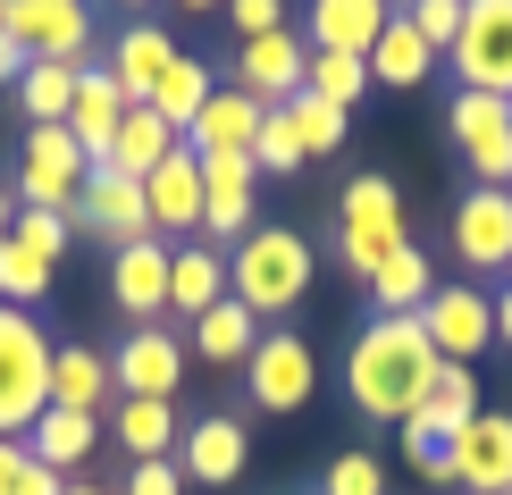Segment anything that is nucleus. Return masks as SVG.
I'll return each instance as SVG.
<instances>
[{"instance_id":"nucleus-36","label":"nucleus","mask_w":512,"mask_h":495,"mask_svg":"<svg viewBox=\"0 0 512 495\" xmlns=\"http://www.w3.org/2000/svg\"><path fill=\"white\" fill-rule=\"evenodd\" d=\"M277 110H286L294 143H303V160H319V152H336V143H345V110H328L319 93H294V101H277Z\"/></svg>"},{"instance_id":"nucleus-33","label":"nucleus","mask_w":512,"mask_h":495,"mask_svg":"<svg viewBox=\"0 0 512 495\" xmlns=\"http://www.w3.org/2000/svg\"><path fill=\"white\" fill-rule=\"evenodd\" d=\"M210 84H219V76H210L202 59H185V51H177V68H168V76L152 84V101H143V110H152L160 126H177V135H185V126L202 118V101H210Z\"/></svg>"},{"instance_id":"nucleus-28","label":"nucleus","mask_w":512,"mask_h":495,"mask_svg":"<svg viewBox=\"0 0 512 495\" xmlns=\"http://www.w3.org/2000/svg\"><path fill=\"white\" fill-rule=\"evenodd\" d=\"M177 143H185L177 126H160V118L135 101V110H126V126L110 135V152H101L93 168H110V177H135V185H143V177H152V168H160L168 152H177Z\"/></svg>"},{"instance_id":"nucleus-39","label":"nucleus","mask_w":512,"mask_h":495,"mask_svg":"<svg viewBox=\"0 0 512 495\" xmlns=\"http://www.w3.org/2000/svg\"><path fill=\"white\" fill-rule=\"evenodd\" d=\"M319 495H387V470H378V454H336L328 462V479H319Z\"/></svg>"},{"instance_id":"nucleus-45","label":"nucleus","mask_w":512,"mask_h":495,"mask_svg":"<svg viewBox=\"0 0 512 495\" xmlns=\"http://www.w3.org/2000/svg\"><path fill=\"white\" fill-rule=\"evenodd\" d=\"M17 68H26V59H17V42L0 34V84H17Z\"/></svg>"},{"instance_id":"nucleus-34","label":"nucleus","mask_w":512,"mask_h":495,"mask_svg":"<svg viewBox=\"0 0 512 495\" xmlns=\"http://www.w3.org/2000/svg\"><path fill=\"white\" fill-rule=\"evenodd\" d=\"M51 269L59 261H42L34 244H17V235H0V303H42V294H51Z\"/></svg>"},{"instance_id":"nucleus-31","label":"nucleus","mask_w":512,"mask_h":495,"mask_svg":"<svg viewBox=\"0 0 512 495\" xmlns=\"http://www.w3.org/2000/svg\"><path fill=\"white\" fill-rule=\"evenodd\" d=\"M437 294V269H429V252L420 244H403L387 269L370 277V303H378V319H420V303Z\"/></svg>"},{"instance_id":"nucleus-52","label":"nucleus","mask_w":512,"mask_h":495,"mask_svg":"<svg viewBox=\"0 0 512 495\" xmlns=\"http://www.w3.org/2000/svg\"><path fill=\"white\" fill-rule=\"evenodd\" d=\"M504 495H512V487H504Z\"/></svg>"},{"instance_id":"nucleus-7","label":"nucleus","mask_w":512,"mask_h":495,"mask_svg":"<svg viewBox=\"0 0 512 495\" xmlns=\"http://www.w3.org/2000/svg\"><path fill=\"white\" fill-rule=\"evenodd\" d=\"M0 34L17 42V59H59V68H84V51H93L84 0H9Z\"/></svg>"},{"instance_id":"nucleus-15","label":"nucleus","mask_w":512,"mask_h":495,"mask_svg":"<svg viewBox=\"0 0 512 495\" xmlns=\"http://www.w3.org/2000/svg\"><path fill=\"white\" fill-rule=\"evenodd\" d=\"M454 252H462V269H512V193L496 185H471L454 202Z\"/></svg>"},{"instance_id":"nucleus-46","label":"nucleus","mask_w":512,"mask_h":495,"mask_svg":"<svg viewBox=\"0 0 512 495\" xmlns=\"http://www.w3.org/2000/svg\"><path fill=\"white\" fill-rule=\"evenodd\" d=\"M9 227H17V193L0 185V235H9Z\"/></svg>"},{"instance_id":"nucleus-49","label":"nucleus","mask_w":512,"mask_h":495,"mask_svg":"<svg viewBox=\"0 0 512 495\" xmlns=\"http://www.w3.org/2000/svg\"><path fill=\"white\" fill-rule=\"evenodd\" d=\"M110 9H152V0H110Z\"/></svg>"},{"instance_id":"nucleus-38","label":"nucleus","mask_w":512,"mask_h":495,"mask_svg":"<svg viewBox=\"0 0 512 495\" xmlns=\"http://www.w3.org/2000/svg\"><path fill=\"white\" fill-rule=\"evenodd\" d=\"M9 235H17V244H34L42 261H59V252L76 244V210H17Z\"/></svg>"},{"instance_id":"nucleus-37","label":"nucleus","mask_w":512,"mask_h":495,"mask_svg":"<svg viewBox=\"0 0 512 495\" xmlns=\"http://www.w3.org/2000/svg\"><path fill=\"white\" fill-rule=\"evenodd\" d=\"M68 479L26 454V437H0V495H59Z\"/></svg>"},{"instance_id":"nucleus-35","label":"nucleus","mask_w":512,"mask_h":495,"mask_svg":"<svg viewBox=\"0 0 512 495\" xmlns=\"http://www.w3.org/2000/svg\"><path fill=\"white\" fill-rule=\"evenodd\" d=\"M303 93H319L328 110H353L361 93H370V59H336V51H311V76Z\"/></svg>"},{"instance_id":"nucleus-51","label":"nucleus","mask_w":512,"mask_h":495,"mask_svg":"<svg viewBox=\"0 0 512 495\" xmlns=\"http://www.w3.org/2000/svg\"><path fill=\"white\" fill-rule=\"evenodd\" d=\"M504 110H512V101H504Z\"/></svg>"},{"instance_id":"nucleus-5","label":"nucleus","mask_w":512,"mask_h":495,"mask_svg":"<svg viewBox=\"0 0 512 495\" xmlns=\"http://www.w3.org/2000/svg\"><path fill=\"white\" fill-rule=\"evenodd\" d=\"M84 177H93V160H84V143L68 126H26L17 135V210H76Z\"/></svg>"},{"instance_id":"nucleus-9","label":"nucleus","mask_w":512,"mask_h":495,"mask_svg":"<svg viewBox=\"0 0 512 495\" xmlns=\"http://www.w3.org/2000/svg\"><path fill=\"white\" fill-rule=\"evenodd\" d=\"M445 126H454V143H462V160H471V177L496 185V193H512V110H504V101H496V93H454Z\"/></svg>"},{"instance_id":"nucleus-29","label":"nucleus","mask_w":512,"mask_h":495,"mask_svg":"<svg viewBox=\"0 0 512 495\" xmlns=\"http://www.w3.org/2000/svg\"><path fill=\"white\" fill-rule=\"evenodd\" d=\"M219 294H227V261L210 244H177L168 252V311L177 319H202Z\"/></svg>"},{"instance_id":"nucleus-10","label":"nucleus","mask_w":512,"mask_h":495,"mask_svg":"<svg viewBox=\"0 0 512 495\" xmlns=\"http://www.w3.org/2000/svg\"><path fill=\"white\" fill-rule=\"evenodd\" d=\"M76 227H84V235H101L110 252H126V244H143V235H152V202H143V185H135V177H110V168H93V177H84V193H76Z\"/></svg>"},{"instance_id":"nucleus-12","label":"nucleus","mask_w":512,"mask_h":495,"mask_svg":"<svg viewBox=\"0 0 512 495\" xmlns=\"http://www.w3.org/2000/svg\"><path fill=\"white\" fill-rule=\"evenodd\" d=\"M185 361H194V353H185V344H177V336H168L160 319H152V328H135V336H126L118 353H110V378H118V395L177 403V386H185Z\"/></svg>"},{"instance_id":"nucleus-47","label":"nucleus","mask_w":512,"mask_h":495,"mask_svg":"<svg viewBox=\"0 0 512 495\" xmlns=\"http://www.w3.org/2000/svg\"><path fill=\"white\" fill-rule=\"evenodd\" d=\"M59 495H110V487H93V479H68V487H59Z\"/></svg>"},{"instance_id":"nucleus-1","label":"nucleus","mask_w":512,"mask_h":495,"mask_svg":"<svg viewBox=\"0 0 512 495\" xmlns=\"http://www.w3.org/2000/svg\"><path fill=\"white\" fill-rule=\"evenodd\" d=\"M437 370L445 361H437V344H429L420 319H370V328L353 336V353H345V403L361 420H395L403 428Z\"/></svg>"},{"instance_id":"nucleus-41","label":"nucleus","mask_w":512,"mask_h":495,"mask_svg":"<svg viewBox=\"0 0 512 495\" xmlns=\"http://www.w3.org/2000/svg\"><path fill=\"white\" fill-rule=\"evenodd\" d=\"M252 168H303V143H294V126H286V110H269L261 118V135H252Z\"/></svg>"},{"instance_id":"nucleus-50","label":"nucleus","mask_w":512,"mask_h":495,"mask_svg":"<svg viewBox=\"0 0 512 495\" xmlns=\"http://www.w3.org/2000/svg\"><path fill=\"white\" fill-rule=\"evenodd\" d=\"M0 17H9V0H0Z\"/></svg>"},{"instance_id":"nucleus-4","label":"nucleus","mask_w":512,"mask_h":495,"mask_svg":"<svg viewBox=\"0 0 512 495\" xmlns=\"http://www.w3.org/2000/svg\"><path fill=\"white\" fill-rule=\"evenodd\" d=\"M403 244H412V227H403L395 177H353L345 202H336V261H345L353 277H378Z\"/></svg>"},{"instance_id":"nucleus-13","label":"nucleus","mask_w":512,"mask_h":495,"mask_svg":"<svg viewBox=\"0 0 512 495\" xmlns=\"http://www.w3.org/2000/svg\"><path fill=\"white\" fill-rule=\"evenodd\" d=\"M420 328H429L437 361H471V353H487V336H496V303H487V286H437L429 303H420Z\"/></svg>"},{"instance_id":"nucleus-16","label":"nucleus","mask_w":512,"mask_h":495,"mask_svg":"<svg viewBox=\"0 0 512 495\" xmlns=\"http://www.w3.org/2000/svg\"><path fill=\"white\" fill-rule=\"evenodd\" d=\"M471 420H479V378H471V361H445L429 378V395L412 403V420H403V445H454Z\"/></svg>"},{"instance_id":"nucleus-40","label":"nucleus","mask_w":512,"mask_h":495,"mask_svg":"<svg viewBox=\"0 0 512 495\" xmlns=\"http://www.w3.org/2000/svg\"><path fill=\"white\" fill-rule=\"evenodd\" d=\"M403 17L420 26V42H429L437 59L454 51V34H462V0H403Z\"/></svg>"},{"instance_id":"nucleus-25","label":"nucleus","mask_w":512,"mask_h":495,"mask_svg":"<svg viewBox=\"0 0 512 495\" xmlns=\"http://www.w3.org/2000/svg\"><path fill=\"white\" fill-rule=\"evenodd\" d=\"M110 395H118L110 353H93V344H59V353H51V403H59V412H93L101 420Z\"/></svg>"},{"instance_id":"nucleus-32","label":"nucleus","mask_w":512,"mask_h":495,"mask_svg":"<svg viewBox=\"0 0 512 495\" xmlns=\"http://www.w3.org/2000/svg\"><path fill=\"white\" fill-rule=\"evenodd\" d=\"M76 76H84V68H59V59H26V68H17V110H26V126H68Z\"/></svg>"},{"instance_id":"nucleus-26","label":"nucleus","mask_w":512,"mask_h":495,"mask_svg":"<svg viewBox=\"0 0 512 495\" xmlns=\"http://www.w3.org/2000/svg\"><path fill=\"white\" fill-rule=\"evenodd\" d=\"M252 344H261V319H252L236 294H219V303L194 319V344H185V353H202L210 370H244V361H252Z\"/></svg>"},{"instance_id":"nucleus-8","label":"nucleus","mask_w":512,"mask_h":495,"mask_svg":"<svg viewBox=\"0 0 512 495\" xmlns=\"http://www.w3.org/2000/svg\"><path fill=\"white\" fill-rule=\"evenodd\" d=\"M311 386H319V353H311L294 328H277V336L252 344V361H244V395H252V412H303Z\"/></svg>"},{"instance_id":"nucleus-18","label":"nucleus","mask_w":512,"mask_h":495,"mask_svg":"<svg viewBox=\"0 0 512 495\" xmlns=\"http://www.w3.org/2000/svg\"><path fill=\"white\" fill-rule=\"evenodd\" d=\"M395 0H311L303 9V42L311 51H336V59H370V42L387 34Z\"/></svg>"},{"instance_id":"nucleus-6","label":"nucleus","mask_w":512,"mask_h":495,"mask_svg":"<svg viewBox=\"0 0 512 495\" xmlns=\"http://www.w3.org/2000/svg\"><path fill=\"white\" fill-rule=\"evenodd\" d=\"M445 59H454L462 93L512 101V0H462V34Z\"/></svg>"},{"instance_id":"nucleus-21","label":"nucleus","mask_w":512,"mask_h":495,"mask_svg":"<svg viewBox=\"0 0 512 495\" xmlns=\"http://www.w3.org/2000/svg\"><path fill=\"white\" fill-rule=\"evenodd\" d=\"M101 68L118 76V93H126V101H152V84L177 68V34L152 26V17H135V26L110 42V59H101Z\"/></svg>"},{"instance_id":"nucleus-17","label":"nucleus","mask_w":512,"mask_h":495,"mask_svg":"<svg viewBox=\"0 0 512 495\" xmlns=\"http://www.w3.org/2000/svg\"><path fill=\"white\" fill-rule=\"evenodd\" d=\"M252 454V437H244V420L236 412H210V420H185V437H177V470H185V487H227L244 470Z\"/></svg>"},{"instance_id":"nucleus-27","label":"nucleus","mask_w":512,"mask_h":495,"mask_svg":"<svg viewBox=\"0 0 512 495\" xmlns=\"http://www.w3.org/2000/svg\"><path fill=\"white\" fill-rule=\"evenodd\" d=\"M429 68H437V51L429 42H420V26L412 17H387V34L370 42V84H387V93H420V84H429Z\"/></svg>"},{"instance_id":"nucleus-14","label":"nucleus","mask_w":512,"mask_h":495,"mask_svg":"<svg viewBox=\"0 0 512 495\" xmlns=\"http://www.w3.org/2000/svg\"><path fill=\"white\" fill-rule=\"evenodd\" d=\"M303 76H311V42L294 34V26H277V34H261V42H244V51H236V84L261 101V110L294 101V93H303Z\"/></svg>"},{"instance_id":"nucleus-42","label":"nucleus","mask_w":512,"mask_h":495,"mask_svg":"<svg viewBox=\"0 0 512 495\" xmlns=\"http://www.w3.org/2000/svg\"><path fill=\"white\" fill-rule=\"evenodd\" d=\"M227 26H236L244 42H261V34L286 26V0H227Z\"/></svg>"},{"instance_id":"nucleus-48","label":"nucleus","mask_w":512,"mask_h":495,"mask_svg":"<svg viewBox=\"0 0 512 495\" xmlns=\"http://www.w3.org/2000/svg\"><path fill=\"white\" fill-rule=\"evenodd\" d=\"M177 9H194V17H202V9H227V0H177Z\"/></svg>"},{"instance_id":"nucleus-11","label":"nucleus","mask_w":512,"mask_h":495,"mask_svg":"<svg viewBox=\"0 0 512 495\" xmlns=\"http://www.w3.org/2000/svg\"><path fill=\"white\" fill-rule=\"evenodd\" d=\"M445 487H471V495H504L512 487V412H479L445 445Z\"/></svg>"},{"instance_id":"nucleus-43","label":"nucleus","mask_w":512,"mask_h":495,"mask_svg":"<svg viewBox=\"0 0 512 495\" xmlns=\"http://www.w3.org/2000/svg\"><path fill=\"white\" fill-rule=\"evenodd\" d=\"M126 495H185V470L177 462H135V470H126Z\"/></svg>"},{"instance_id":"nucleus-19","label":"nucleus","mask_w":512,"mask_h":495,"mask_svg":"<svg viewBox=\"0 0 512 495\" xmlns=\"http://www.w3.org/2000/svg\"><path fill=\"white\" fill-rule=\"evenodd\" d=\"M110 294H118V311L135 319V328H152V319L168 311V244H160V235L110 252Z\"/></svg>"},{"instance_id":"nucleus-2","label":"nucleus","mask_w":512,"mask_h":495,"mask_svg":"<svg viewBox=\"0 0 512 495\" xmlns=\"http://www.w3.org/2000/svg\"><path fill=\"white\" fill-rule=\"evenodd\" d=\"M311 277H319V252H311V235H294V227H252L244 244L227 252V294H236L252 319H286L311 294Z\"/></svg>"},{"instance_id":"nucleus-30","label":"nucleus","mask_w":512,"mask_h":495,"mask_svg":"<svg viewBox=\"0 0 512 495\" xmlns=\"http://www.w3.org/2000/svg\"><path fill=\"white\" fill-rule=\"evenodd\" d=\"M110 428H118V445H126L135 462H160V454H177V437H185L177 403H152V395H126L118 412H110Z\"/></svg>"},{"instance_id":"nucleus-20","label":"nucleus","mask_w":512,"mask_h":495,"mask_svg":"<svg viewBox=\"0 0 512 495\" xmlns=\"http://www.w3.org/2000/svg\"><path fill=\"white\" fill-rule=\"evenodd\" d=\"M143 202H152V235H194L202 227V160L177 143V152L143 177Z\"/></svg>"},{"instance_id":"nucleus-23","label":"nucleus","mask_w":512,"mask_h":495,"mask_svg":"<svg viewBox=\"0 0 512 495\" xmlns=\"http://www.w3.org/2000/svg\"><path fill=\"white\" fill-rule=\"evenodd\" d=\"M126 110H135V101L118 93V76H110V68H84V76H76V101H68V135L84 143V160H101V152H110V135L126 126Z\"/></svg>"},{"instance_id":"nucleus-3","label":"nucleus","mask_w":512,"mask_h":495,"mask_svg":"<svg viewBox=\"0 0 512 495\" xmlns=\"http://www.w3.org/2000/svg\"><path fill=\"white\" fill-rule=\"evenodd\" d=\"M51 353L59 344L42 336L34 311L0 303V437H26L51 412Z\"/></svg>"},{"instance_id":"nucleus-24","label":"nucleus","mask_w":512,"mask_h":495,"mask_svg":"<svg viewBox=\"0 0 512 495\" xmlns=\"http://www.w3.org/2000/svg\"><path fill=\"white\" fill-rule=\"evenodd\" d=\"M93 445H101V420H93V412H59V403L26 428V454H34L42 470H59V479H76V470L93 462Z\"/></svg>"},{"instance_id":"nucleus-22","label":"nucleus","mask_w":512,"mask_h":495,"mask_svg":"<svg viewBox=\"0 0 512 495\" xmlns=\"http://www.w3.org/2000/svg\"><path fill=\"white\" fill-rule=\"evenodd\" d=\"M261 101L244 93V84H210L202 118L185 126V152H252V135H261Z\"/></svg>"},{"instance_id":"nucleus-44","label":"nucleus","mask_w":512,"mask_h":495,"mask_svg":"<svg viewBox=\"0 0 512 495\" xmlns=\"http://www.w3.org/2000/svg\"><path fill=\"white\" fill-rule=\"evenodd\" d=\"M496 344H504V353H512V286L496 294Z\"/></svg>"}]
</instances>
